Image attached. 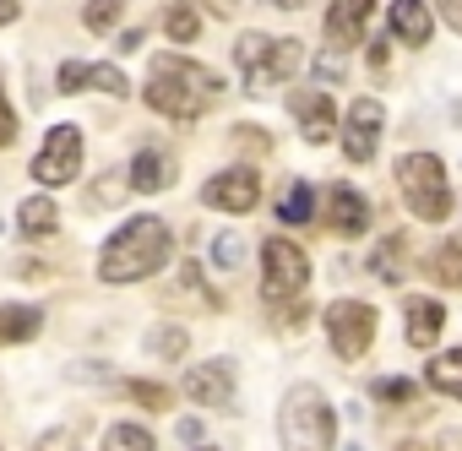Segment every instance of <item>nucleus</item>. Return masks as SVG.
Instances as JSON below:
<instances>
[{
  "instance_id": "nucleus-1",
  "label": "nucleus",
  "mask_w": 462,
  "mask_h": 451,
  "mask_svg": "<svg viewBox=\"0 0 462 451\" xmlns=\"http://www.w3.org/2000/svg\"><path fill=\"white\" fill-rule=\"evenodd\" d=\"M223 98V82L196 66V60H180V55H158L152 60V82H147V104L169 120H196L207 115L212 104Z\"/></svg>"
},
{
  "instance_id": "nucleus-2",
  "label": "nucleus",
  "mask_w": 462,
  "mask_h": 451,
  "mask_svg": "<svg viewBox=\"0 0 462 451\" xmlns=\"http://www.w3.org/2000/svg\"><path fill=\"white\" fill-rule=\"evenodd\" d=\"M169 251H174V240L158 217H131L120 235H109V245L98 256V278L104 283H142L169 262Z\"/></svg>"
},
{
  "instance_id": "nucleus-3",
  "label": "nucleus",
  "mask_w": 462,
  "mask_h": 451,
  "mask_svg": "<svg viewBox=\"0 0 462 451\" xmlns=\"http://www.w3.org/2000/svg\"><path fill=\"white\" fill-rule=\"evenodd\" d=\"M278 440L283 451H332L337 440V419L332 402L321 397V386H294L278 408Z\"/></svg>"
},
{
  "instance_id": "nucleus-4",
  "label": "nucleus",
  "mask_w": 462,
  "mask_h": 451,
  "mask_svg": "<svg viewBox=\"0 0 462 451\" xmlns=\"http://www.w3.org/2000/svg\"><path fill=\"white\" fill-rule=\"evenodd\" d=\"M235 60L245 66V87L251 93H267V87H283L289 77H300L305 66V50L294 39H267V33H245L235 44Z\"/></svg>"
},
{
  "instance_id": "nucleus-5",
  "label": "nucleus",
  "mask_w": 462,
  "mask_h": 451,
  "mask_svg": "<svg viewBox=\"0 0 462 451\" xmlns=\"http://www.w3.org/2000/svg\"><path fill=\"white\" fill-rule=\"evenodd\" d=\"M397 185H402V201H408L413 217H424V223L451 217V185H446L440 158H430V152L402 158V163H397Z\"/></svg>"
},
{
  "instance_id": "nucleus-6",
  "label": "nucleus",
  "mask_w": 462,
  "mask_h": 451,
  "mask_svg": "<svg viewBox=\"0 0 462 451\" xmlns=\"http://www.w3.org/2000/svg\"><path fill=\"white\" fill-rule=\"evenodd\" d=\"M262 272H267V299H273V305L300 299L305 283H310V262H305V251L289 245V240H267V245H262Z\"/></svg>"
},
{
  "instance_id": "nucleus-7",
  "label": "nucleus",
  "mask_w": 462,
  "mask_h": 451,
  "mask_svg": "<svg viewBox=\"0 0 462 451\" xmlns=\"http://www.w3.org/2000/svg\"><path fill=\"white\" fill-rule=\"evenodd\" d=\"M327 337H332V354L337 359H359L375 337V310L359 305V299H337L327 305Z\"/></svg>"
},
{
  "instance_id": "nucleus-8",
  "label": "nucleus",
  "mask_w": 462,
  "mask_h": 451,
  "mask_svg": "<svg viewBox=\"0 0 462 451\" xmlns=\"http://www.w3.org/2000/svg\"><path fill=\"white\" fill-rule=\"evenodd\" d=\"M82 174V131L77 125H55L33 158V179L39 185H66Z\"/></svg>"
},
{
  "instance_id": "nucleus-9",
  "label": "nucleus",
  "mask_w": 462,
  "mask_h": 451,
  "mask_svg": "<svg viewBox=\"0 0 462 451\" xmlns=\"http://www.w3.org/2000/svg\"><path fill=\"white\" fill-rule=\"evenodd\" d=\"M256 196H262V174L251 163H235V169H223L201 185V201L217 207V212H251Z\"/></svg>"
},
{
  "instance_id": "nucleus-10",
  "label": "nucleus",
  "mask_w": 462,
  "mask_h": 451,
  "mask_svg": "<svg viewBox=\"0 0 462 451\" xmlns=\"http://www.w3.org/2000/svg\"><path fill=\"white\" fill-rule=\"evenodd\" d=\"M185 397L201 402V408H228L235 402V364L228 359H207L185 375Z\"/></svg>"
},
{
  "instance_id": "nucleus-11",
  "label": "nucleus",
  "mask_w": 462,
  "mask_h": 451,
  "mask_svg": "<svg viewBox=\"0 0 462 451\" xmlns=\"http://www.w3.org/2000/svg\"><path fill=\"white\" fill-rule=\"evenodd\" d=\"M375 142H381V104H375V98L348 104V131H343L348 163H370V158H375Z\"/></svg>"
},
{
  "instance_id": "nucleus-12",
  "label": "nucleus",
  "mask_w": 462,
  "mask_h": 451,
  "mask_svg": "<svg viewBox=\"0 0 462 451\" xmlns=\"http://www.w3.org/2000/svg\"><path fill=\"white\" fill-rule=\"evenodd\" d=\"M289 109H294V120H300V131H305V142H310V147L332 142V120H337V109H332V98H327V93L300 87V93H289Z\"/></svg>"
},
{
  "instance_id": "nucleus-13",
  "label": "nucleus",
  "mask_w": 462,
  "mask_h": 451,
  "mask_svg": "<svg viewBox=\"0 0 462 451\" xmlns=\"http://www.w3.org/2000/svg\"><path fill=\"white\" fill-rule=\"evenodd\" d=\"M327 201H332V212H327V223L337 235H365L370 229V201H365V190H354V185H332L327 190Z\"/></svg>"
},
{
  "instance_id": "nucleus-14",
  "label": "nucleus",
  "mask_w": 462,
  "mask_h": 451,
  "mask_svg": "<svg viewBox=\"0 0 462 451\" xmlns=\"http://www.w3.org/2000/svg\"><path fill=\"white\" fill-rule=\"evenodd\" d=\"M125 185H131V190H142V196H152V190H169V185H174V158H169L163 147H142V152L131 158V174H125Z\"/></svg>"
},
{
  "instance_id": "nucleus-15",
  "label": "nucleus",
  "mask_w": 462,
  "mask_h": 451,
  "mask_svg": "<svg viewBox=\"0 0 462 451\" xmlns=\"http://www.w3.org/2000/svg\"><path fill=\"white\" fill-rule=\"evenodd\" d=\"M370 6L375 0H332V12H327V39L343 50V44H359L365 23H370Z\"/></svg>"
},
{
  "instance_id": "nucleus-16",
  "label": "nucleus",
  "mask_w": 462,
  "mask_h": 451,
  "mask_svg": "<svg viewBox=\"0 0 462 451\" xmlns=\"http://www.w3.org/2000/svg\"><path fill=\"white\" fill-rule=\"evenodd\" d=\"M386 28H392L402 44H424V39L435 33V23H430V6H424V0H397V6L386 12Z\"/></svg>"
},
{
  "instance_id": "nucleus-17",
  "label": "nucleus",
  "mask_w": 462,
  "mask_h": 451,
  "mask_svg": "<svg viewBox=\"0 0 462 451\" xmlns=\"http://www.w3.org/2000/svg\"><path fill=\"white\" fill-rule=\"evenodd\" d=\"M446 327V310H440V299H408V343L413 348H430L435 343V332Z\"/></svg>"
},
{
  "instance_id": "nucleus-18",
  "label": "nucleus",
  "mask_w": 462,
  "mask_h": 451,
  "mask_svg": "<svg viewBox=\"0 0 462 451\" xmlns=\"http://www.w3.org/2000/svg\"><path fill=\"white\" fill-rule=\"evenodd\" d=\"M17 223H23V235H28V240H44V235H55V229H60V212H55V201H50V196H28V201H23V212H17Z\"/></svg>"
},
{
  "instance_id": "nucleus-19",
  "label": "nucleus",
  "mask_w": 462,
  "mask_h": 451,
  "mask_svg": "<svg viewBox=\"0 0 462 451\" xmlns=\"http://www.w3.org/2000/svg\"><path fill=\"white\" fill-rule=\"evenodd\" d=\"M39 327H44V316L33 305H0V343H28V337H39Z\"/></svg>"
},
{
  "instance_id": "nucleus-20",
  "label": "nucleus",
  "mask_w": 462,
  "mask_h": 451,
  "mask_svg": "<svg viewBox=\"0 0 462 451\" xmlns=\"http://www.w3.org/2000/svg\"><path fill=\"white\" fill-rule=\"evenodd\" d=\"M424 381H430L435 391H446V397H457V402H462V348L435 354V359H430V370H424Z\"/></svg>"
},
{
  "instance_id": "nucleus-21",
  "label": "nucleus",
  "mask_w": 462,
  "mask_h": 451,
  "mask_svg": "<svg viewBox=\"0 0 462 451\" xmlns=\"http://www.w3.org/2000/svg\"><path fill=\"white\" fill-rule=\"evenodd\" d=\"M424 267H430V278H435L440 289H462V240H446Z\"/></svg>"
},
{
  "instance_id": "nucleus-22",
  "label": "nucleus",
  "mask_w": 462,
  "mask_h": 451,
  "mask_svg": "<svg viewBox=\"0 0 462 451\" xmlns=\"http://www.w3.org/2000/svg\"><path fill=\"white\" fill-rule=\"evenodd\" d=\"M278 217H283V223H310V217H316V190H310L305 179H294V185L283 190V207H278Z\"/></svg>"
},
{
  "instance_id": "nucleus-23",
  "label": "nucleus",
  "mask_w": 462,
  "mask_h": 451,
  "mask_svg": "<svg viewBox=\"0 0 462 451\" xmlns=\"http://www.w3.org/2000/svg\"><path fill=\"white\" fill-rule=\"evenodd\" d=\"M104 451H152V429H142V424H109Z\"/></svg>"
},
{
  "instance_id": "nucleus-24",
  "label": "nucleus",
  "mask_w": 462,
  "mask_h": 451,
  "mask_svg": "<svg viewBox=\"0 0 462 451\" xmlns=\"http://www.w3.org/2000/svg\"><path fill=\"white\" fill-rule=\"evenodd\" d=\"M402 251H408V245H402L397 235H392V240H381V251L370 256V272H375V278H386V283H397V278H402Z\"/></svg>"
},
{
  "instance_id": "nucleus-25",
  "label": "nucleus",
  "mask_w": 462,
  "mask_h": 451,
  "mask_svg": "<svg viewBox=\"0 0 462 451\" xmlns=\"http://www.w3.org/2000/svg\"><path fill=\"white\" fill-rule=\"evenodd\" d=\"M163 33H169L174 44H190V39L201 33V17H196L190 6H169V12H163Z\"/></svg>"
},
{
  "instance_id": "nucleus-26",
  "label": "nucleus",
  "mask_w": 462,
  "mask_h": 451,
  "mask_svg": "<svg viewBox=\"0 0 462 451\" xmlns=\"http://www.w3.org/2000/svg\"><path fill=\"white\" fill-rule=\"evenodd\" d=\"M120 12H125V0H88L82 23H88V33H109L120 23Z\"/></svg>"
},
{
  "instance_id": "nucleus-27",
  "label": "nucleus",
  "mask_w": 462,
  "mask_h": 451,
  "mask_svg": "<svg viewBox=\"0 0 462 451\" xmlns=\"http://www.w3.org/2000/svg\"><path fill=\"white\" fill-rule=\"evenodd\" d=\"M147 354H158V359H180V354H185V332H180V327H152Z\"/></svg>"
},
{
  "instance_id": "nucleus-28",
  "label": "nucleus",
  "mask_w": 462,
  "mask_h": 451,
  "mask_svg": "<svg viewBox=\"0 0 462 451\" xmlns=\"http://www.w3.org/2000/svg\"><path fill=\"white\" fill-rule=\"evenodd\" d=\"M88 87H98V93H109V98H125V93H131V82H125L115 66H88Z\"/></svg>"
},
{
  "instance_id": "nucleus-29",
  "label": "nucleus",
  "mask_w": 462,
  "mask_h": 451,
  "mask_svg": "<svg viewBox=\"0 0 462 451\" xmlns=\"http://www.w3.org/2000/svg\"><path fill=\"white\" fill-rule=\"evenodd\" d=\"M55 87H60V93H82V87H88V66H82V60H66L60 77H55Z\"/></svg>"
},
{
  "instance_id": "nucleus-30",
  "label": "nucleus",
  "mask_w": 462,
  "mask_h": 451,
  "mask_svg": "<svg viewBox=\"0 0 462 451\" xmlns=\"http://www.w3.org/2000/svg\"><path fill=\"white\" fill-rule=\"evenodd\" d=\"M131 397L142 408H169V386H152V381H131Z\"/></svg>"
},
{
  "instance_id": "nucleus-31",
  "label": "nucleus",
  "mask_w": 462,
  "mask_h": 451,
  "mask_svg": "<svg viewBox=\"0 0 462 451\" xmlns=\"http://www.w3.org/2000/svg\"><path fill=\"white\" fill-rule=\"evenodd\" d=\"M212 262H217V267H240V240H235V235H223V240L212 245Z\"/></svg>"
},
{
  "instance_id": "nucleus-32",
  "label": "nucleus",
  "mask_w": 462,
  "mask_h": 451,
  "mask_svg": "<svg viewBox=\"0 0 462 451\" xmlns=\"http://www.w3.org/2000/svg\"><path fill=\"white\" fill-rule=\"evenodd\" d=\"M375 397L402 402V397H408V381H402V375H381V381H375Z\"/></svg>"
},
{
  "instance_id": "nucleus-33",
  "label": "nucleus",
  "mask_w": 462,
  "mask_h": 451,
  "mask_svg": "<svg viewBox=\"0 0 462 451\" xmlns=\"http://www.w3.org/2000/svg\"><path fill=\"white\" fill-rule=\"evenodd\" d=\"M12 136H17V109L6 104V93H0V147H6Z\"/></svg>"
},
{
  "instance_id": "nucleus-34",
  "label": "nucleus",
  "mask_w": 462,
  "mask_h": 451,
  "mask_svg": "<svg viewBox=\"0 0 462 451\" xmlns=\"http://www.w3.org/2000/svg\"><path fill=\"white\" fill-rule=\"evenodd\" d=\"M39 451H77V435H71V429H55V435L39 440Z\"/></svg>"
},
{
  "instance_id": "nucleus-35",
  "label": "nucleus",
  "mask_w": 462,
  "mask_h": 451,
  "mask_svg": "<svg viewBox=\"0 0 462 451\" xmlns=\"http://www.w3.org/2000/svg\"><path fill=\"white\" fill-rule=\"evenodd\" d=\"M435 12L446 17V28H451V33H462V0H435Z\"/></svg>"
},
{
  "instance_id": "nucleus-36",
  "label": "nucleus",
  "mask_w": 462,
  "mask_h": 451,
  "mask_svg": "<svg viewBox=\"0 0 462 451\" xmlns=\"http://www.w3.org/2000/svg\"><path fill=\"white\" fill-rule=\"evenodd\" d=\"M115 196H120V179H98V185H93V207H98V201H115Z\"/></svg>"
},
{
  "instance_id": "nucleus-37",
  "label": "nucleus",
  "mask_w": 462,
  "mask_h": 451,
  "mask_svg": "<svg viewBox=\"0 0 462 451\" xmlns=\"http://www.w3.org/2000/svg\"><path fill=\"white\" fill-rule=\"evenodd\" d=\"M201 6H207L212 17H235V12H240V0H201Z\"/></svg>"
},
{
  "instance_id": "nucleus-38",
  "label": "nucleus",
  "mask_w": 462,
  "mask_h": 451,
  "mask_svg": "<svg viewBox=\"0 0 462 451\" xmlns=\"http://www.w3.org/2000/svg\"><path fill=\"white\" fill-rule=\"evenodd\" d=\"M386 60H392V50H386V39H381V44H370V66H375V71H386Z\"/></svg>"
},
{
  "instance_id": "nucleus-39",
  "label": "nucleus",
  "mask_w": 462,
  "mask_h": 451,
  "mask_svg": "<svg viewBox=\"0 0 462 451\" xmlns=\"http://www.w3.org/2000/svg\"><path fill=\"white\" fill-rule=\"evenodd\" d=\"M17 12H23V0H0V23H12Z\"/></svg>"
},
{
  "instance_id": "nucleus-40",
  "label": "nucleus",
  "mask_w": 462,
  "mask_h": 451,
  "mask_svg": "<svg viewBox=\"0 0 462 451\" xmlns=\"http://www.w3.org/2000/svg\"><path fill=\"white\" fill-rule=\"evenodd\" d=\"M278 12H300V6H310V0H273Z\"/></svg>"
},
{
  "instance_id": "nucleus-41",
  "label": "nucleus",
  "mask_w": 462,
  "mask_h": 451,
  "mask_svg": "<svg viewBox=\"0 0 462 451\" xmlns=\"http://www.w3.org/2000/svg\"><path fill=\"white\" fill-rule=\"evenodd\" d=\"M440 451H462V435H451V440H446V446H440Z\"/></svg>"
},
{
  "instance_id": "nucleus-42",
  "label": "nucleus",
  "mask_w": 462,
  "mask_h": 451,
  "mask_svg": "<svg viewBox=\"0 0 462 451\" xmlns=\"http://www.w3.org/2000/svg\"><path fill=\"white\" fill-rule=\"evenodd\" d=\"M402 451H424V446H402Z\"/></svg>"
},
{
  "instance_id": "nucleus-43",
  "label": "nucleus",
  "mask_w": 462,
  "mask_h": 451,
  "mask_svg": "<svg viewBox=\"0 0 462 451\" xmlns=\"http://www.w3.org/2000/svg\"><path fill=\"white\" fill-rule=\"evenodd\" d=\"M196 451H207V446H196Z\"/></svg>"
}]
</instances>
